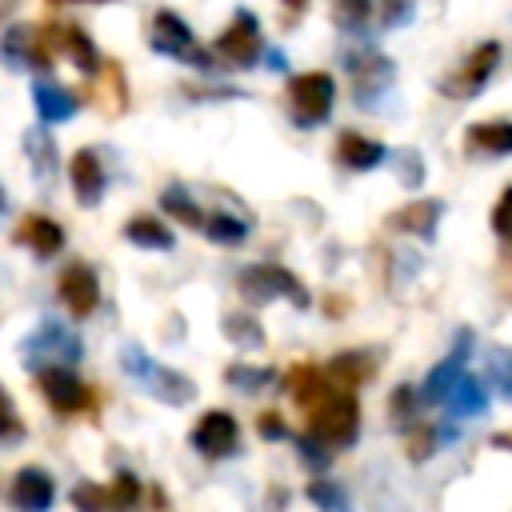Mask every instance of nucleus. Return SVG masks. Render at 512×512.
Segmentation results:
<instances>
[{
    "label": "nucleus",
    "mask_w": 512,
    "mask_h": 512,
    "mask_svg": "<svg viewBox=\"0 0 512 512\" xmlns=\"http://www.w3.org/2000/svg\"><path fill=\"white\" fill-rule=\"evenodd\" d=\"M120 368L136 380V388H140L144 396H152V400H160V404H168V408H184V404L196 400L192 376H184V372H176V368L152 360V356L140 352L136 344H124V348H120Z\"/></svg>",
    "instance_id": "obj_1"
},
{
    "label": "nucleus",
    "mask_w": 512,
    "mask_h": 512,
    "mask_svg": "<svg viewBox=\"0 0 512 512\" xmlns=\"http://www.w3.org/2000/svg\"><path fill=\"white\" fill-rule=\"evenodd\" d=\"M84 356V340L80 332H72L64 320L44 316L24 340H20V360L28 372H40L48 364H76Z\"/></svg>",
    "instance_id": "obj_2"
},
{
    "label": "nucleus",
    "mask_w": 512,
    "mask_h": 512,
    "mask_svg": "<svg viewBox=\"0 0 512 512\" xmlns=\"http://www.w3.org/2000/svg\"><path fill=\"white\" fill-rule=\"evenodd\" d=\"M308 428H312L316 436H324L336 452L348 448V444H356V436H360V404H356L352 388H336V384H332V388L308 408Z\"/></svg>",
    "instance_id": "obj_3"
},
{
    "label": "nucleus",
    "mask_w": 512,
    "mask_h": 512,
    "mask_svg": "<svg viewBox=\"0 0 512 512\" xmlns=\"http://www.w3.org/2000/svg\"><path fill=\"white\" fill-rule=\"evenodd\" d=\"M236 288L248 304H272V300H288L292 308H308V288L300 284L296 272H288L284 264H248L236 276Z\"/></svg>",
    "instance_id": "obj_4"
},
{
    "label": "nucleus",
    "mask_w": 512,
    "mask_h": 512,
    "mask_svg": "<svg viewBox=\"0 0 512 512\" xmlns=\"http://www.w3.org/2000/svg\"><path fill=\"white\" fill-rule=\"evenodd\" d=\"M148 44H152V52H160V56H172V60H180V64H192V68H200V72L216 68L212 52H208L204 44H196L192 28H188V24H184L176 12H168V8H160V12L152 16V32H148Z\"/></svg>",
    "instance_id": "obj_5"
},
{
    "label": "nucleus",
    "mask_w": 512,
    "mask_h": 512,
    "mask_svg": "<svg viewBox=\"0 0 512 512\" xmlns=\"http://www.w3.org/2000/svg\"><path fill=\"white\" fill-rule=\"evenodd\" d=\"M336 104V80L328 72H304L288 80V112L300 128H316L332 116Z\"/></svg>",
    "instance_id": "obj_6"
},
{
    "label": "nucleus",
    "mask_w": 512,
    "mask_h": 512,
    "mask_svg": "<svg viewBox=\"0 0 512 512\" xmlns=\"http://www.w3.org/2000/svg\"><path fill=\"white\" fill-rule=\"evenodd\" d=\"M52 44H48V32L40 24H8L4 36H0V64L4 68H36V72H48L52 68Z\"/></svg>",
    "instance_id": "obj_7"
},
{
    "label": "nucleus",
    "mask_w": 512,
    "mask_h": 512,
    "mask_svg": "<svg viewBox=\"0 0 512 512\" xmlns=\"http://www.w3.org/2000/svg\"><path fill=\"white\" fill-rule=\"evenodd\" d=\"M188 444H192L204 460H228V456L240 452V424H236L232 412H224V408H208V412L192 424Z\"/></svg>",
    "instance_id": "obj_8"
},
{
    "label": "nucleus",
    "mask_w": 512,
    "mask_h": 512,
    "mask_svg": "<svg viewBox=\"0 0 512 512\" xmlns=\"http://www.w3.org/2000/svg\"><path fill=\"white\" fill-rule=\"evenodd\" d=\"M496 64H500V44H496V40H484V44H476V48L468 52V60H464L452 76L440 80V92H444L448 100H472V96L492 80Z\"/></svg>",
    "instance_id": "obj_9"
},
{
    "label": "nucleus",
    "mask_w": 512,
    "mask_h": 512,
    "mask_svg": "<svg viewBox=\"0 0 512 512\" xmlns=\"http://www.w3.org/2000/svg\"><path fill=\"white\" fill-rule=\"evenodd\" d=\"M344 68L352 76V92H356L360 108L376 104L396 80V64L384 52H352V56H344Z\"/></svg>",
    "instance_id": "obj_10"
},
{
    "label": "nucleus",
    "mask_w": 512,
    "mask_h": 512,
    "mask_svg": "<svg viewBox=\"0 0 512 512\" xmlns=\"http://www.w3.org/2000/svg\"><path fill=\"white\" fill-rule=\"evenodd\" d=\"M212 52H216V56H224L232 68H252V64H256V56L264 52V40H260V20H256L248 8H240V12L232 16V24H228V28L216 36Z\"/></svg>",
    "instance_id": "obj_11"
},
{
    "label": "nucleus",
    "mask_w": 512,
    "mask_h": 512,
    "mask_svg": "<svg viewBox=\"0 0 512 512\" xmlns=\"http://www.w3.org/2000/svg\"><path fill=\"white\" fill-rule=\"evenodd\" d=\"M36 388L48 400V408L60 412V416H72V412H84L88 408V388L72 372V364H48V368H40L36 372Z\"/></svg>",
    "instance_id": "obj_12"
},
{
    "label": "nucleus",
    "mask_w": 512,
    "mask_h": 512,
    "mask_svg": "<svg viewBox=\"0 0 512 512\" xmlns=\"http://www.w3.org/2000/svg\"><path fill=\"white\" fill-rule=\"evenodd\" d=\"M56 292H60L64 308L72 312V320H84V316H92V312L100 308V276H96V268L84 264V260H72V264L60 272Z\"/></svg>",
    "instance_id": "obj_13"
},
{
    "label": "nucleus",
    "mask_w": 512,
    "mask_h": 512,
    "mask_svg": "<svg viewBox=\"0 0 512 512\" xmlns=\"http://www.w3.org/2000/svg\"><path fill=\"white\" fill-rule=\"evenodd\" d=\"M468 344H472V332L464 328V332L456 336L452 356H444L440 364H432V368H428V376H424V384H420V400H424V404H444V400H448V392H452V388H456V380L464 376Z\"/></svg>",
    "instance_id": "obj_14"
},
{
    "label": "nucleus",
    "mask_w": 512,
    "mask_h": 512,
    "mask_svg": "<svg viewBox=\"0 0 512 512\" xmlns=\"http://www.w3.org/2000/svg\"><path fill=\"white\" fill-rule=\"evenodd\" d=\"M68 176H72V196L80 208H96L104 200V188H108V176H104V164L92 148H80L72 160H68Z\"/></svg>",
    "instance_id": "obj_15"
},
{
    "label": "nucleus",
    "mask_w": 512,
    "mask_h": 512,
    "mask_svg": "<svg viewBox=\"0 0 512 512\" xmlns=\"http://www.w3.org/2000/svg\"><path fill=\"white\" fill-rule=\"evenodd\" d=\"M44 32H48L52 52H68L84 76H96V68H100L104 60H100V52H96V44L88 40L84 28H76V24H48Z\"/></svg>",
    "instance_id": "obj_16"
},
{
    "label": "nucleus",
    "mask_w": 512,
    "mask_h": 512,
    "mask_svg": "<svg viewBox=\"0 0 512 512\" xmlns=\"http://www.w3.org/2000/svg\"><path fill=\"white\" fill-rule=\"evenodd\" d=\"M24 152H28V164H32V180L40 188H52L56 176H60V148L52 140L48 128H28L24 132Z\"/></svg>",
    "instance_id": "obj_17"
},
{
    "label": "nucleus",
    "mask_w": 512,
    "mask_h": 512,
    "mask_svg": "<svg viewBox=\"0 0 512 512\" xmlns=\"http://www.w3.org/2000/svg\"><path fill=\"white\" fill-rule=\"evenodd\" d=\"M12 240L24 244V248H32L40 260H48V256H56V252L64 248V228H60L52 216L28 212V216L20 220V228L12 232Z\"/></svg>",
    "instance_id": "obj_18"
},
{
    "label": "nucleus",
    "mask_w": 512,
    "mask_h": 512,
    "mask_svg": "<svg viewBox=\"0 0 512 512\" xmlns=\"http://www.w3.org/2000/svg\"><path fill=\"white\" fill-rule=\"evenodd\" d=\"M32 108H36V116L44 120V124H64V120H72L76 112H80V96H72L68 88H60L56 80H36L32 84Z\"/></svg>",
    "instance_id": "obj_19"
},
{
    "label": "nucleus",
    "mask_w": 512,
    "mask_h": 512,
    "mask_svg": "<svg viewBox=\"0 0 512 512\" xmlns=\"http://www.w3.org/2000/svg\"><path fill=\"white\" fill-rule=\"evenodd\" d=\"M440 212H444V200H412L404 208H396L388 216V228L396 232H408V236H420V240H432L436 236V224H440Z\"/></svg>",
    "instance_id": "obj_20"
},
{
    "label": "nucleus",
    "mask_w": 512,
    "mask_h": 512,
    "mask_svg": "<svg viewBox=\"0 0 512 512\" xmlns=\"http://www.w3.org/2000/svg\"><path fill=\"white\" fill-rule=\"evenodd\" d=\"M56 500V484L44 468H20L12 476V504L28 508V512H44Z\"/></svg>",
    "instance_id": "obj_21"
},
{
    "label": "nucleus",
    "mask_w": 512,
    "mask_h": 512,
    "mask_svg": "<svg viewBox=\"0 0 512 512\" xmlns=\"http://www.w3.org/2000/svg\"><path fill=\"white\" fill-rule=\"evenodd\" d=\"M336 156H340V164L352 168V172H372V168L384 164L388 148H384L380 140L360 136V132H340V140H336Z\"/></svg>",
    "instance_id": "obj_22"
},
{
    "label": "nucleus",
    "mask_w": 512,
    "mask_h": 512,
    "mask_svg": "<svg viewBox=\"0 0 512 512\" xmlns=\"http://www.w3.org/2000/svg\"><path fill=\"white\" fill-rule=\"evenodd\" d=\"M284 388H288V396L296 400V408L300 412H308L328 388H332V380L324 376V368H316V364H296V368H288V376H284Z\"/></svg>",
    "instance_id": "obj_23"
},
{
    "label": "nucleus",
    "mask_w": 512,
    "mask_h": 512,
    "mask_svg": "<svg viewBox=\"0 0 512 512\" xmlns=\"http://www.w3.org/2000/svg\"><path fill=\"white\" fill-rule=\"evenodd\" d=\"M372 372H376V356H372V352H364V348L340 352V356L324 368V376H328L336 388H352V392H356Z\"/></svg>",
    "instance_id": "obj_24"
},
{
    "label": "nucleus",
    "mask_w": 512,
    "mask_h": 512,
    "mask_svg": "<svg viewBox=\"0 0 512 512\" xmlns=\"http://www.w3.org/2000/svg\"><path fill=\"white\" fill-rule=\"evenodd\" d=\"M124 236H128V244H136V248H156V252H168V248H176V236H172V228H168L164 220L148 216V212H136V216H128V224H124Z\"/></svg>",
    "instance_id": "obj_25"
},
{
    "label": "nucleus",
    "mask_w": 512,
    "mask_h": 512,
    "mask_svg": "<svg viewBox=\"0 0 512 512\" xmlns=\"http://www.w3.org/2000/svg\"><path fill=\"white\" fill-rule=\"evenodd\" d=\"M468 148L488 156H512V120H480L468 128Z\"/></svg>",
    "instance_id": "obj_26"
},
{
    "label": "nucleus",
    "mask_w": 512,
    "mask_h": 512,
    "mask_svg": "<svg viewBox=\"0 0 512 512\" xmlns=\"http://www.w3.org/2000/svg\"><path fill=\"white\" fill-rule=\"evenodd\" d=\"M444 408L456 416V420H472V416H484L488 412V388L480 384V380H472V376H460L456 380V388L448 392V400H444Z\"/></svg>",
    "instance_id": "obj_27"
},
{
    "label": "nucleus",
    "mask_w": 512,
    "mask_h": 512,
    "mask_svg": "<svg viewBox=\"0 0 512 512\" xmlns=\"http://www.w3.org/2000/svg\"><path fill=\"white\" fill-rule=\"evenodd\" d=\"M220 332H224V340L232 344V348H240V352H260L264 348V328H260V320L256 316H248V312H228L224 320H220Z\"/></svg>",
    "instance_id": "obj_28"
},
{
    "label": "nucleus",
    "mask_w": 512,
    "mask_h": 512,
    "mask_svg": "<svg viewBox=\"0 0 512 512\" xmlns=\"http://www.w3.org/2000/svg\"><path fill=\"white\" fill-rule=\"evenodd\" d=\"M160 208H164L176 224H188L192 232H200V228H204V216H208V212L192 200V192H188V188H180V184H168V188L160 192Z\"/></svg>",
    "instance_id": "obj_29"
},
{
    "label": "nucleus",
    "mask_w": 512,
    "mask_h": 512,
    "mask_svg": "<svg viewBox=\"0 0 512 512\" xmlns=\"http://www.w3.org/2000/svg\"><path fill=\"white\" fill-rule=\"evenodd\" d=\"M276 380V372L268 368V364H228L224 368V384H232L236 392H244V396H256V392H264L268 384Z\"/></svg>",
    "instance_id": "obj_30"
},
{
    "label": "nucleus",
    "mask_w": 512,
    "mask_h": 512,
    "mask_svg": "<svg viewBox=\"0 0 512 512\" xmlns=\"http://www.w3.org/2000/svg\"><path fill=\"white\" fill-rule=\"evenodd\" d=\"M200 232H204L208 240H216V244H240V240L252 232V224L240 220L236 212H208Z\"/></svg>",
    "instance_id": "obj_31"
},
{
    "label": "nucleus",
    "mask_w": 512,
    "mask_h": 512,
    "mask_svg": "<svg viewBox=\"0 0 512 512\" xmlns=\"http://www.w3.org/2000/svg\"><path fill=\"white\" fill-rule=\"evenodd\" d=\"M296 456H300L304 468H312V472H328L332 460H336V448H332L324 436H316V432L308 428V432L296 440Z\"/></svg>",
    "instance_id": "obj_32"
},
{
    "label": "nucleus",
    "mask_w": 512,
    "mask_h": 512,
    "mask_svg": "<svg viewBox=\"0 0 512 512\" xmlns=\"http://www.w3.org/2000/svg\"><path fill=\"white\" fill-rule=\"evenodd\" d=\"M372 4L376 0H332V20L340 32H364L368 28V16H372Z\"/></svg>",
    "instance_id": "obj_33"
},
{
    "label": "nucleus",
    "mask_w": 512,
    "mask_h": 512,
    "mask_svg": "<svg viewBox=\"0 0 512 512\" xmlns=\"http://www.w3.org/2000/svg\"><path fill=\"white\" fill-rule=\"evenodd\" d=\"M96 76L104 80V112H124L128 104V88H124V72L116 60H104V68H96Z\"/></svg>",
    "instance_id": "obj_34"
},
{
    "label": "nucleus",
    "mask_w": 512,
    "mask_h": 512,
    "mask_svg": "<svg viewBox=\"0 0 512 512\" xmlns=\"http://www.w3.org/2000/svg\"><path fill=\"white\" fill-rule=\"evenodd\" d=\"M416 404H420V392L412 384H400L392 396H388V416H392V428H412L416 424Z\"/></svg>",
    "instance_id": "obj_35"
},
{
    "label": "nucleus",
    "mask_w": 512,
    "mask_h": 512,
    "mask_svg": "<svg viewBox=\"0 0 512 512\" xmlns=\"http://www.w3.org/2000/svg\"><path fill=\"white\" fill-rule=\"evenodd\" d=\"M440 440H452V428H432V424H412L408 428V456L412 460H428L436 452Z\"/></svg>",
    "instance_id": "obj_36"
},
{
    "label": "nucleus",
    "mask_w": 512,
    "mask_h": 512,
    "mask_svg": "<svg viewBox=\"0 0 512 512\" xmlns=\"http://www.w3.org/2000/svg\"><path fill=\"white\" fill-rule=\"evenodd\" d=\"M108 496H112V508H136L144 500V488L132 472H120L112 484H108Z\"/></svg>",
    "instance_id": "obj_37"
},
{
    "label": "nucleus",
    "mask_w": 512,
    "mask_h": 512,
    "mask_svg": "<svg viewBox=\"0 0 512 512\" xmlns=\"http://www.w3.org/2000/svg\"><path fill=\"white\" fill-rule=\"evenodd\" d=\"M304 496H308L312 504L328 508V512H336V508H344V504H348V496H344V488H340L336 480H312Z\"/></svg>",
    "instance_id": "obj_38"
},
{
    "label": "nucleus",
    "mask_w": 512,
    "mask_h": 512,
    "mask_svg": "<svg viewBox=\"0 0 512 512\" xmlns=\"http://www.w3.org/2000/svg\"><path fill=\"white\" fill-rule=\"evenodd\" d=\"M396 160H400V168H396L400 172V184L404 188H420L424 184V160H420V152L416 148H404Z\"/></svg>",
    "instance_id": "obj_39"
},
{
    "label": "nucleus",
    "mask_w": 512,
    "mask_h": 512,
    "mask_svg": "<svg viewBox=\"0 0 512 512\" xmlns=\"http://www.w3.org/2000/svg\"><path fill=\"white\" fill-rule=\"evenodd\" d=\"M492 232L504 244H512V188H504L500 200H496V208H492Z\"/></svg>",
    "instance_id": "obj_40"
},
{
    "label": "nucleus",
    "mask_w": 512,
    "mask_h": 512,
    "mask_svg": "<svg viewBox=\"0 0 512 512\" xmlns=\"http://www.w3.org/2000/svg\"><path fill=\"white\" fill-rule=\"evenodd\" d=\"M488 372H492V380H496V392L512 400V348L496 352V356L488 360Z\"/></svg>",
    "instance_id": "obj_41"
},
{
    "label": "nucleus",
    "mask_w": 512,
    "mask_h": 512,
    "mask_svg": "<svg viewBox=\"0 0 512 512\" xmlns=\"http://www.w3.org/2000/svg\"><path fill=\"white\" fill-rule=\"evenodd\" d=\"M72 504L76 508H112V496H108V488H100V484H76L72 488Z\"/></svg>",
    "instance_id": "obj_42"
},
{
    "label": "nucleus",
    "mask_w": 512,
    "mask_h": 512,
    "mask_svg": "<svg viewBox=\"0 0 512 512\" xmlns=\"http://www.w3.org/2000/svg\"><path fill=\"white\" fill-rule=\"evenodd\" d=\"M24 436V424L16 416V404L8 400V392L0 388V440H20Z\"/></svg>",
    "instance_id": "obj_43"
},
{
    "label": "nucleus",
    "mask_w": 512,
    "mask_h": 512,
    "mask_svg": "<svg viewBox=\"0 0 512 512\" xmlns=\"http://www.w3.org/2000/svg\"><path fill=\"white\" fill-rule=\"evenodd\" d=\"M380 24L384 28H400V24H408L412 20V0H380Z\"/></svg>",
    "instance_id": "obj_44"
},
{
    "label": "nucleus",
    "mask_w": 512,
    "mask_h": 512,
    "mask_svg": "<svg viewBox=\"0 0 512 512\" xmlns=\"http://www.w3.org/2000/svg\"><path fill=\"white\" fill-rule=\"evenodd\" d=\"M256 432H260V440H284L288 424L280 420V412H260L256 416Z\"/></svg>",
    "instance_id": "obj_45"
},
{
    "label": "nucleus",
    "mask_w": 512,
    "mask_h": 512,
    "mask_svg": "<svg viewBox=\"0 0 512 512\" xmlns=\"http://www.w3.org/2000/svg\"><path fill=\"white\" fill-rule=\"evenodd\" d=\"M264 60H268V68H272V72H284V68H288L280 48H268V52H264Z\"/></svg>",
    "instance_id": "obj_46"
},
{
    "label": "nucleus",
    "mask_w": 512,
    "mask_h": 512,
    "mask_svg": "<svg viewBox=\"0 0 512 512\" xmlns=\"http://www.w3.org/2000/svg\"><path fill=\"white\" fill-rule=\"evenodd\" d=\"M284 8H288V16H300V12H308V0H280Z\"/></svg>",
    "instance_id": "obj_47"
},
{
    "label": "nucleus",
    "mask_w": 512,
    "mask_h": 512,
    "mask_svg": "<svg viewBox=\"0 0 512 512\" xmlns=\"http://www.w3.org/2000/svg\"><path fill=\"white\" fill-rule=\"evenodd\" d=\"M488 444H492V448H508V452H512V432H496Z\"/></svg>",
    "instance_id": "obj_48"
},
{
    "label": "nucleus",
    "mask_w": 512,
    "mask_h": 512,
    "mask_svg": "<svg viewBox=\"0 0 512 512\" xmlns=\"http://www.w3.org/2000/svg\"><path fill=\"white\" fill-rule=\"evenodd\" d=\"M52 4H108V0H52Z\"/></svg>",
    "instance_id": "obj_49"
},
{
    "label": "nucleus",
    "mask_w": 512,
    "mask_h": 512,
    "mask_svg": "<svg viewBox=\"0 0 512 512\" xmlns=\"http://www.w3.org/2000/svg\"><path fill=\"white\" fill-rule=\"evenodd\" d=\"M8 212V192H4V184H0V216Z\"/></svg>",
    "instance_id": "obj_50"
},
{
    "label": "nucleus",
    "mask_w": 512,
    "mask_h": 512,
    "mask_svg": "<svg viewBox=\"0 0 512 512\" xmlns=\"http://www.w3.org/2000/svg\"><path fill=\"white\" fill-rule=\"evenodd\" d=\"M12 4H20V0H0V20H4V12H8Z\"/></svg>",
    "instance_id": "obj_51"
}]
</instances>
